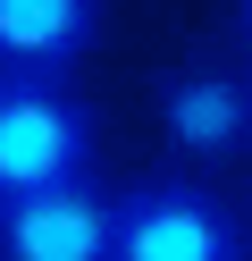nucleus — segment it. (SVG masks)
<instances>
[{"mask_svg":"<svg viewBox=\"0 0 252 261\" xmlns=\"http://www.w3.org/2000/svg\"><path fill=\"white\" fill-rule=\"evenodd\" d=\"M160 126L177 152L210 160V152H235V143L252 135V85L227 68H177L160 85Z\"/></svg>","mask_w":252,"mask_h":261,"instance_id":"obj_4","label":"nucleus"},{"mask_svg":"<svg viewBox=\"0 0 252 261\" xmlns=\"http://www.w3.org/2000/svg\"><path fill=\"white\" fill-rule=\"evenodd\" d=\"M76 177H93V110L67 93V76L0 68V202Z\"/></svg>","mask_w":252,"mask_h":261,"instance_id":"obj_1","label":"nucleus"},{"mask_svg":"<svg viewBox=\"0 0 252 261\" xmlns=\"http://www.w3.org/2000/svg\"><path fill=\"white\" fill-rule=\"evenodd\" d=\"M235 25H244V34H252V0H235Z\"/></svg>","mask_w":252,"mask_h":261,"instance_id":"obj_6","label":"nucleus"},{"mask_svg":"<svg viewBox=\"0 0 252 261\" xmlns=\"http://www.w3.org/2000/svg\"><path fill=\"white\" fill-rule=\"evenodd\" d=\"M101 42V0H0V68L67 76Z\"/></svg>","mask_w":252,"mask_h":261,"instance_id":"obj_5","label":"nucleus"},{"mask_svg":"<svg viewBox=\"0 0 252 261\" xmlns=\"http://www.w3.org/2000/svg\"><path fill=\"white\" fill-rule=\"evenodd\" d=\"M118 261H244V227L193 177H151L118 194Z\"/></svg>","mask_w":252,"mask_h":261,"instance_id":"obj_2","label":"nucleus"},{"mask_svg":"<svg viewBox=\"0 0 252 261\" xmlns=\"http://www.w3.org/2000/svg\"><path fill=\"white\" fill-rule=\"evenodd\" d=\"M0 261H118V202L76 186H42L0 202Z\"/></svg>","mask_w":252,"mask_h":261,"instance_id":"obj_3","label":"nucleus"}]
</instances>
